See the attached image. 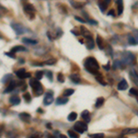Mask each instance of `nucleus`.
<instances>
[{
	"label": "nucleus",
	"instance_id": "obj_7",
	"mask_svg": "<svg viewBox=\"0 0 138 138\" xmlns=\"http://www.w3.org/2000/svg\"><path fill=\"white\" fill-rule=\"evenodd\" d=\"M17 83L15 81H10V83L8 84V86L6 87V89L4 90V93H9L11 91H13V89L16 87Z\"/></svg>",
	"mask_w": 138,
	"mask_h": 138
},
{
	"label": "nucleus",
	"instance_id": "obj_1",
	"mask_svg": "<svg viewBox=\"0 0 138 138\" xmlns=\"http://www.w3.org/2000/svg\"><path fill=\"white\" fill-rule=\"evenodd\" d=\"M85 68L87 69L89 73L94 75H99V69L100 65L98 64L97 60L94 57H87L85 60Z\"/></svg>",
	"mask_w": 138,
	"mask_h": 138
},
{
	"label": "nucleus",
	"instance_id": "obj_19",
	"mask_svg": "<svg viewBox=\"0 0 138 138\" xmlns=\"http://www.w3.org/2000/svg\"><path fill=\"white\" fill-rule=\"evenodd\" d=\"M68 102V99L67 98H64V97H61V98H58L56 100V103L57 105H63V104H65V103Z\"/></svg>",
	"mask_w": 138,
	"mask_h": 138
},
{
	"label": "nucleus",
	"instance_id": "obj_35",
	"mask_svg": "<svg viewBox=\"0 0 138 138\" xmlns=\"http://www.w3.org/2000/svg\"><path fill=\"white\" fill-rule=\"evenodd\" d=\"M72 5L76 7V8H80V7H82L83 6V4H80V3H74V2H72Z\"/></svg>",
	"mask_w": 138,
	"mask_h": 138
},
{
	"label": "nucleus",
	"instance_id": "obj_46",
	"mask_svg": "<svg viewBox=\"0 0 138 138\" xmlns=\"http://www.w3.org/2000/svg\"><path fill=\"white\" fill-rule=\"evenodd\" d=\"M60 138H67L64 135H60Z\"/></svg>",
	"mask_w": 138,
	"mask_h": 138
},
{
	"label": "nucleus",
	"instance_id": "obj_9",
	"mask_svg": "<svg viewBox=\"0 0 138 138\" xmlns=\"http://www.w3.org/2000/svg\"><path fill=\"white\" fill-rule=\"evenodd\" d=\"M138 133V128H127L122 131L123 135H134Z\"/></svg>",
	"mask_w": 138,
	"mask_h": 138
},
{
	"label": "nucleus",
	"instance_id": "obj_43",
	"mask_svg": "<svg viewBox=\"0 0 138 138\" xmlns=\"http://www.w3.org/2000/svg\"><path fill=\"white\" fill-rule=\"evenodd\" d=\"M103 67H104V69H105V70H109V69H110V64H106V65H104Z\"/></svg>",
	"mask_w": 138,
	"mask_h": 138
},
{
	"label": "nucleus",
	"instance_id": "obj_5",
	"mask_svg": "<svg viewBox=\"0 0 138 138\" xmlns=\"http://www.w3.org/2000/svg\"><path fill=\"white\" fill-rule=\"evenodd\" d=\"M53 101H54L53 92H52V91H48L47 93L45 94L44 100H43V103H44V105H50V104H52Z\"/></svg>",
	"mask_w": 138,
	"mask_h": 138
},
{
	"label": "nucleus",
	"instance_id": "obj_22",
	"mask_svg": "<svg viewBox=\"0 0 138 138\" xmlns=\"http://www.w3.org/2000/svg\"><path fill=\"white\" fill-rule=\"evenodd\" d=\"M20 51H26V49L23 47V46H15V47H13L11 49V53L13 54H15V53H18V52H20Z\"/></svg>",
	"mask_w": 138,
	"mask_h": 138
},
{
	"label": "nucleus",
	"instance_id": "obj_15",
	"mask_svg": "<svg viewBox=\"0 0 138 138\" xmlns=\"http://www.w3.org/2000/svg\"><path fill=\"white\" fill-rule=\"evenodd\" d=\"M80 29H81V31L80 33L82 34V35L85 36V38H88V37H91V35H90V32L87 30L84 26H81L80 27Z\"/></svg>",
	"mask_w": 138,
	"mask_h": 138
},
{
	"label": "nucleus",
	"instance_id": "obj_34",
	"mask_svg": "<svg viewBox=\"0 0 138 138\" xmlns=\"http://www.w3.org/2000/svg\"><path fill=\"white\" fill-rule=\"evenodd\" d=\"M57 80L59 81V82H61V83H64V76H63V74L59 73V74L57 75Z\"/></svg>",
	"mask_w": 138,
	"mask_h": 138
},
{
	"label": "nucleus",
	"instance_id": "obj_39",
	"mask_svg": "<svg viewBox=\"0 0 138 138\" xmlns=\"http://www.w3.org/2000/svg\"><path fill=\"white\" fill-rule=\"evenodd\" d=\"M6 55H7V56H9V57H12V58H16V55H14L13 53H11V54H9V53H6Z\"/></svg>",
	"mask_w": 138,
	"mask_h": 138
},
{
	"label": "nucleus",
	"instance_id": "obj_27",
	"mask_svg": "<svg viewBox=\"0 0 138 138\" xmlns=\"http://www.w3.org/2000/svg\"><path fill=\"white\" fill-rule=\"evenodd\" d=\"M89 137L91 138H104V134L100 133V134H93V135H89Z\"/></svg>",
	"mask_w": 138,
	"mask_h": 138
},
{
	"label": "nucleus",
	"instance_id": "obj_17",
	"mask_svg": "<svg viewBox=\"0 0 138 138\" xmlns=\"http://www.w3.org/2000/svg\"><path fill=\"white\" fill-rule=\"evenodd\" d=\"M97 44L99 46V48L102 50L104 48V42H103L102 38L100 35H97Z\"/></svg>",
	"mask_w": 138,
	"mask_h": 138
},
{
	"label": "nucleus",
	"instance_id": "obj_31",
	"mask_svg": "<svg viewBox=\"0 0 138 138\" xmlns=\"http://www.w3.org/2000/svg\"><path fill=\"white\" fill-rule=\"evenodd\" d=\"M96 79H97V81H99V83L102 84L103 86H105V85H106V83H105V81L103 80L102 76H101L100 74V77H99V76H97V77H96Z\"/></svg>",
	"mask_w": 138,
	"mask_h": 138
},
{
	"label": "nucleus",
	"instance_id": "obj_29",
	"mask_svg": "<svg viewBox=\"0 0 138 138\" xmlns=\"http://www.w3.org/2000/svg\"><path fill=\"white\" fill-rule=\"evenodd\" d=\"M67 134L70 136V138H79V135H77V133L73 132V131H68Z\"/></svg>",
	"mask_w": 138,
	"mask_h": 138
},
{
	"label": "nucleus",
	"instance_id": "obj_48",
	"mask_svg": "<svg viewBox=\"0 0 138 138\" xmlns=\"http://www.w3.org/2000/svg\"><path fill=\"white\" fill-rule=\"evenodd\" d=\"M119 138H126V137H123V136H120Z\"/></svg>",
	"mask_w": 138,
	"mask_h": 138
},
{
	"label": "nucleus",
	"instance_id": "obj_32",
	"mask_svg": "<svg viewBox=\"0 0 138 138\" xmlns=\"http://www.w3.org/2000/svg\"><path fill=\"white\" fill-rule=\"evenodd\" d=\"M129 92H130L131 95H134V96H135V97L138 96V90L136 89V88H135V87H132V88L130 89Z\"/></svg>",
	"mask_w": 138,
	"mask_h": 138
},
{
	"label": "nucleus",
	"instance_id": "obj_47",
	"mask_svg": "<svg viewBox=\"0 0 138 138\" xmlns=\"http://www.w3.org/2000/svg\"><path fill=\"white\" fill-rule=\"evenodd\" d=\"M38 112L42 113V109H38Z\"/></svg>",
	"mask_w": 138,
	"mask_h": 138
},
{
	"label": "nucleus",
	"instance_id": "obj_37",
	"mask_svg": "<svg viewBox=\"0 0 138 138\" xmlns=\"http://www.w3.org/2000/svg\"><path fill=\"white\" fill-rule=\"evenodd\" d=\"M47 77H49V79H50V81H53V74H52L51 71H48L47 72Z\"/></svg>",
	"mask_w": 138,
	"mask_h": 138
},
{
	"label": "nucleus",
	"instance_id": "obj_40",
	"mask_svg": "<svg viewBox=\"0 0 138 138\" xmlns=\"http://www.w3.org/2000/svg\"><path fill=\"white\" fill-rule=\"evenodd\" d=\"M108 15H109V16H114V15H115V12H114V10H113V9L110 10L109 12H108Z\"/></svg>",
	"mask_w": 138,
	"mask_h": 138
},
{
	"label": "nucleus",
	"instance_id": "obj_16",
	"mask_svg": "<svg viewBox=\"0 0 138 138\" xmlns=\"http://www.w3.org/2000/svg\"><path fill=\"white\" fill-rule=\"evenodd\" d=\"M87 42H86V44H87V47L88 49H93L94 48V42L92 40V37H88V38H86Z\"/></svg>",
	"mask_w": 138,
	"mask_h": 138
},
{
	"label": "nucleus",
	"instance_id": "obj_42",
	"mask_svg": "<svg viewBox=\"0 0 138 138\" xmlns=\"http://www.w3.org/2000/svg\"><path fill=\"white\" fill-rule=\"evenodd\" d=\"M75 19H77V20H78V21H80V22H82V23L85 22V20H84V19H82L81 18H79V17H75Z\"/></svg>",
	"mask_w": 138,
	"mask_h": 138
},
{
	"label": "nucleus",
	"instance_id": "obj_23",
	"mask_svg": "<svg viewBox=\"0 0 138 138\" xmlns=\"http://www.w3.org/2000/svg\"><path fill=\"white\" fill-rule=\"evenodd\" d=\"M22 42H25V43H28V44H37V42H38L35 40H31V39L29 38H23Z\"/></svg>",
	"mask_w": 138,
	"mask_h": 138
},
{
	"label": "nucleus",
	"instance_id": "obj_30",
	"mask_svg": "<svg viewBox=\"0 0 138 138\" xmlns=\"http://www.w3.org/2000/svg\"><path fill=\"white\" fill-rule=\"evenodd\" d=\"M11 77H12V76H11V75H6V76L4 77L3 79H2V82H3V83L10 82V80H11Z\"/></svg>",
	"mask_w": 138,
	"mask_h": 138
},
{
	"label": "nucleus",
	"instance_id": "obj_6",
	"mask_svg": "<svg viewBox=\"0 0 138 138\" xmlns=\"http://www.w3.org/2000/svg\"><path fill=\"white\" fill-rule=\"evenodd\" d=\"M16 75L17 77L20 78V79H24L26 77H30V73H26V71L24 68H21V69H19V71H17L16 72Z\"/></svg>",
	"mask_w": 138,
	"mask_h": 138
},
{
	"label": "nucleus",
	"instance_id": "obj_21",
	"mask_svg": "<svg viewBox=\"0 0 138 138\" xmlns=\"http://www.w3.org/2000/svg\"><path fill=\"white\" fill-rule=\"evenodd\" d=\"M104 101H105V100H104V98H102V97H100V98H99V99H97L96 104H95L96 108H100V107L102 106L103 104H104Z\"/></svg>",
	"mask_w": 138,
	"mask_h": 138
},
{
	"label": "nucleus",
	"instance_id": "obj_13",
	"mask_svg": "<svg viewBox=\"0 0 138 138\" xmlns=\"http://www.w3.org/2000/svg\"><path fill=\"white\" fill-rule=\"evenodd\" d=\"M9 101L12 105H19V103H20V99L18 96H12L9 99Z\"/></svg>",
	"mask_w": 138,
	"mask_h": 138
},
{
	"label": "nucleus",
	"instance_id": "obj_38",
	"mask_svg": "<svg viewBox=\"0 0 138 138\" xmlns=\"http://www.w3.org/2000/svg\"><path fill=\"white\" fill-rule=\"evenodd\" d=\"M55 59H51V60H48V61L45 62V64H55Z\"/></svg>",
	"mask_w": 138,
	"mask_h": 138
},
{
	"label": "nucleus",
	"instance_id": "obj_20",
	"mask_svg": "<svg viewBox=\"0 0 138 138\" xmlns=\"http://www.w3.org/2000/svg\"><path fill=\"white\" fill-rule=\"evenodd\" d=\"M116 4L118 5V15L121 16L122 15V11H123V4H122V1H116Z\"/></svg>",
	"mask_w": 138,
	"mask_h": 138
},
{
	"label": "nucleus",
	"instance_id": "obj_12",
	"mask_svg": "<svg viewBox=\"0 0 138 138\" xmlns=\"http://www.w3.org/2000/svg\"><path fill=\"white\" fill-rule=\"evenodd\" d=\"M109 1H100L99 3H98V5H99V6H100V10L102 11V12H104L105 10H106L107 6H108V5H109Z\"/></svg>",
	"mask_w": 138,
	"mask_h": 138
},
{
	"label": "nucleus",
	"instance_id": "obj_44",
	"mask_svg": "<svg viewBox=\"0 0 138 138\" xmlns=\"http://www.w3.org/2000/svg\"><path fill=\"white\" fill-rule=\"evenodd\" d=\"M46 127H47V128H49V129H51L52 128V124H51V123H47V124H46Z\"/></svg>",
	"mask_w": 138,
	"mask_h": 138
},
{
	"label": "nucleus",
	"instance_id": "obj_14",
	"mask_svg": "<svg viewBox=\"0 0 138 138\" xmlns=\"http://www.w3.org/2000/svg\"><path fill=\"white\" fill-rule=\"evenodd\" d=\"M81 117L83 118L85 121L87 122H90V115H89V111L88 110H84L83 112L81 113Z\"/></svg>",
	"mask_w": 138,
	"mask_h": 138
},
{
	"label": "nucleus",
	"instance_id": "obj_11",
	"mask_svg": "<svg viewBox=\"0 0 138 138\" xmlns=\"http://www.w3.org/2000/svg\"><path fill=\"white\" fill-rule=\"evenodd\" d=\"M128 87V84L125 79H122V81L118 84V89L119 90H125Z\"/></svg>",
	"mask_w": 138,
	"mask_h": 138
},
{
	"label": "nucleus",
	"instance_id": "obj_45",
	"mask_svg": "<svg viewBox=\"0 0 138 138\" xmlns=\"http://www.w3.org/2000/svg\"><path fill=\"white\" fill-rule=\"evenodd\" d=\"M47 138H56V137H55V136H54V135H48Z\"/></svg>",
	"mask_w": 138,
	"mask_h": 138
},
{
	"label": "nucleus",
	"instance_id": "obj_2",
	"mask_svg": "<svg viewBox=\"0 0 138 138\" xmlns=\"http://www.w3.org/2000/svg\"><path fill=\"white\" fill-rule=\"evenodd\" d=\"M29 85H30V87H32V89L34 90V92L37 96L39 95H41V94L43 93V88H42V86L41 85V83L39 82L38 79H36V78H31L30 80H29Z\"/></svg>",
	"mask_w": 138,
	"mask_h": 138
},
{
	"label": "nucleus",
	"instance_id": "obj_33",
	"mask_svg": "<svg viewBox=\"0 0 138 138\" xmlns=\"http://www.w3.org/2000/svg\"><path fill=\"white\" fill-rule=\"evenodd\" d=\"M128 42L130 44H132V45H135L136 44L137 42H136V41H135V39L134 38V37H132V36H129V38H128Z\"/></svg>",
	"mask_w": 138,
	"mask_h": 138
},
{
	"label": "nucleus",
	"instance_id": "obj_24",
	"mask_svg": "<svg viewBox=\"0 0 138 138\" xmlns=\"http://www.w3.org/2000/svg\"><path fill=\"white\" fill-rule=\"evenodd\" d=\"M77 118V114L76 112H71L69 115H68V121H70V122H73Z\"/></svg>",
	"mask_w": 138,
	"mask_h": 138
},
{
	"label": "nucleus",
	"instance_id": "obj_41",
	"mask_svg": "<svg viewBox=\"0 0 138 138\" xmlns=\"http://www.w3.org/2000/svg\"><path fill=\"white\" fill-rule=\"evenodd\" d=\"M88 22H90V24H93V25H97L98 24L96 20H92V19H88Z\"/></svg>",
	"mask_w": 138,
	"mask_h": 138
},
{
	"label": "nucleus",
	"instance_id": "obj_26",
	"mask_svg": "<svg viewBox=\"0 0 138 138\" xmlns=\"http://www.w3.org/2000/svg\"><path fill=\"white\" fill-rule=\"evenodd\" d=\"M23 98H24V100H25L26 102H30V101H31V96H30V94L28 93V92L23 95Z\"/></svg>",
	"mask_w": 138,
	"mask_h": 138
},
{
	"label": "nucleus",
	"instance_id": "obj_36",
	"mask_svg": "<svg viewBox=\"0 0 138 138\" xmlns=\"http://www.w3.org/2000/svg\"><path fill=\"white\" fill-rule=\"evenodd\" d=\"M29 138H42V135L40 133H37V134H34L33 135L29 136Z\"/></svg>",
	"mask_w": 138,
	"mask_h": 138
},
{
	"label": "nucleus",
	"instance_id": "obj_28",
	"mask_svg": "<svg viewBox=\"0 0 138 138\" xmlns=\"http://www.w3.org/2000/svg\"><path fill=\"white\" fill-rule=\"evenodd\" d=\"M42 77H43V72L42 71H37L35 73V77L36 79H38V80H40V79H42Z\"/></svg>",
	"mask_w": 138,
	"mask_h": 138
},
{
	"label": "nucleus",
	"instance_id": "obj_4",
	"mask_svg": "<svg viewBox=\"0 0 138 138\" xmlns=\"http://www.w3.org/2000/svg\"><path fill=\"white\" fill-rule=\"evenodd\" d=\"M11 28H12L17 34H23L24 32H26V29L22 25H20L19 23H13L11 24Z\"/></svg>",
	"mask_w": 138,
	"mask_h": 138
},
{
	"label": "nucleus",
	"instance_id": "obj_3",
	"mask_svg": "<svg viewBox=\"0 0 138 138\" xmlns=\"http://www.w3.org/2000/svg\"><path fill=\"white\" fill-rule=\"evenodd\" d=\"M74 129L75 131H77V133H79V134H82L84 133L85 131H87V124L83 122H77L76 124L74 125Z\"/></svg>",
	"mask_w": 138,
	"mask_h": 138
},
{
	"label": "nucleus",
	"instance_id": "obj_18",
	"mask_svg": "<svg viewBox=\"0 0 138 138\" xmlns=\"http://www.w3.org/2000/svg\"><path fill=\"white\" fill-rule=\"evenodd\" d=\"M69 78H70L71 80L73 81L74 83H76V84L80 83V77H79V76H78V75H77V74L71 75L70 77H69Z\"/></svg>",
	"mask_w": 138,
	"mask_h": 138
},
{
	"label": "nucleus",
	"instance_id": "obj_10",
	"mask_svg": "<svg viewBox=\"0 0 138 138\" xmlns=\"http://www.w3.org/2000/svg\"><path fill=\"white\" fill-rule=\"evenodd\" d=\"M19 118L24 121V122H29L30 119H31V116L29 115V113H26V112H22L19 114Z\"/></svg>",
	"mask_w": 138,
	"mask_h": 138
},
{
	"label": "nucleus",
	"instance_id": "obj_25",
	"mask_svg": "<svg viewBox=\"0 0 138 138\" xmlns=\"http://www.w3.org/2000/svg\"><path fill=\"white\" fill-rule=\"evenodd\" d=\"M74 92H75V90L72 89V88H68V89H65V90H64V96L68 97V96H70V95H72V94L74 93Z\"/></svg>",
	"mask_w": 138,
	"mask_h": 138
},
{
	"label": "nucleus",
	"instance_id": "obj_8",
	"mask_svg": "<svg viewBox=\"0 0 138 138\" xmlns=\"http://www.w3.org/2000/svg\"><path fill=\"white\" fill-rule=\"evenodd\" d=\"M24 10H25L27 13L30 14V16H32V13L35 11V7H34V6L31 5V4H27V5L24 6Z\"/></svg>",
	"mask_w": 138,
	"mask_h": 138
}]
</instances>
